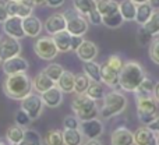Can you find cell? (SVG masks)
<instances>
[{"label": "cell", "instance_id": "6da1fadb", "mask_svg": "<svg viewBox=\"0 0 159 145\" xmlns=\"http://www.w3.org/2000/svg\"><path fill=\"white\" fill-rule=\"evenodd\" d=\"M3 91L7 98L22 101L30 93H32V79L27 75V73L7 75L3 81Z\"/></svg>", "mask_w": 159, "mask_h": 145}, {"label": "cell", "instance_id": "7a4b0ae2", "mask_svg": "<svg viewBox=\"0 0 159 145\" xmlns=\"http://www.w3.org/2000/svg\"><path fill=\"white\" fill-rule=\"evenodd\" d=\"M145 77V71L138 61H126L119 75V87L126 92H135Z\"/></svg>", "mask_w": 159, "mask_h": 145}, {"label": "cell", "instance_id": "3957f363", "mask_svg": "<svg viewBox=\"0 0 159 145\" xmlns=\"http://www.w3.org/2000/svg\"><path fill=\"white\" fill-rule=\"evenodd\" d=\"M102 101H103V103L99 109V116L105 120L119 116L127 107V98L119 91H110L109 93L105 95Z\"/></svg>", "mask_w": 159, "mask_h": 145}, {"label": "cell", "instance_id": "277c9868", "mask_svg": "<svg viewBox=\"0 0 159 145\" xmlns=\"http://www.w3.org/2000/svg\"><path fill=\"white\" fill-rule=\"evenodd\" d=\"M71 109L74 115L78 117L80 121H87L96 119L99 115V109L96 101L91 99L88 95L82 93V95H77L71 102Z\"/></svg>", "mask_w": 159, "mask_h": 145}, {"label": "cell", "instance_id": "5b68a950", "mask_svg": "<svg viewBox=\"0 0 159 145\" xmlns=\"http://www.w3.org/2000/svg\"><path fill=\"white\" fill-rule=\"evenodd\" d=\"M135 105L138 120L144 126L151 124L158 117V102L154 96H135Z\"/></svg>", "mask_w": 159, "mask_h": 145}, {"label": "cell", "instance_id": "8992f818", "mask_svg": "<svg viewBox=\"0 0 159 145\" xmlns=\"http://www.w3.org/2000/svg\"><path fill=\"white\" fill-rule=\"evenodd\" d=\"M64 17L67 20V28L66 31L71 34L73 36H84L88 32V20L84 16L73 8V10H67L64 13Z\"/></svg>", "mask_w": 159, "mask_h": 145}, {"label": "cell", "instance_id": "52a82bcc", "mask_svg": "<svg viewBox=\"0 0 159 145\" xmlns=\"http://www.w3.org/2000/svg\"><path fill=\"white\" fill-rule=\"evenodd\" d=\"M34 52L36 53V56L39 59L48 61L56 59V56L60 53L55 43L53 36H41V38H38L36 42L34 43Z\"/></svg>", "mask_w": 159, "mask_h": 145}, {"label": "cell", "instance_id": "ba28073f", "mask_svg": "<svg viewBox=\"0 0 159 145\" xmlns=\"http://www.w3.org/2000/svg\"><path fill=\"white\" fill-rule=\"evenodd\" d=\"M43 101L39 93H30L27 98L21 101V109L34 120H38L43 112Z\"/></svg>", "mask_w": 159, "mask_h": 145}, {"label": "cell", "instance_id": "9c48e42d", "mask_svg": "<svg viewBox=\"0 0 159 145\" xmlns=\"http://www.w3.org/2000/svg\"><path fill=\"white\" fill-rule=\"evenodd\" d=\"M21 43H20L18 39L10 38V36H6L0 41V60L6 61L11 57H16V56L21 55Z\"/></svg>", "mask_w": 159, "mask_h": 145}, {"label": "cell", "instance_id": "30bf717a", "mask_svg": "<svg viewBox=\"0 0 159 145\" xmlns=\"http://www.w3.org/2000/svg\"><path fill=\"white\" fill-rule=\"evenodd\" d=\"M80 130H81L84 138H87V140H98L103 134V123L98 117L92 119V120L81 121Z\"/></svg>", "mask_w": 159, "mask_h": 145}, {"label": "cell", "instance_id": "8fae6325", "mask_svg": "<svg viewBox=\"0 0 159 145\" xmlns=\"http://www.w3.org/2000/svg\"><path fill=\"white\" fill-rule=\"evenodd\" d=\"M43 28L49 35H56L59 32H63L67 28V20L64 17L63 13H55L52 16L48 17V20L45 21Z\"/></svg>", "mask_w": 159, "mask_h": 145}, {"label": "cell", "instance_id": "7c38bea8", "mask_svg": "<svg viewBox=\"0 0 159 145\" xmlns=\"http://www.w3.org/2000/svg\"><path fill=\"white\" fill-rule=\"evenodd\" d=\"M3 71H4L6 75H14V74H22L27 73L28 69H30V64L25 60L24 57L20 56H16V57H11L8 60L3 61Z\"/></svg>", "mask_w": 159, "mask_h": 145}, {"label": "cell", "instance_id": "4fadbf2b", "mask_svg": "<svg viewBox=\"0 0 159 145\" xmlns=\"http://www.w3.org/2000/svg\"><path fill=\"white\" fill-rule=\"evenodd\" d=\"M3 32L7 36L14 39H22L25 36L24 27H22V18L11 16L6 22H3Z\"/></svg>", "mask_w": 159, "mask_h": 145}, {"label": "cell", "instance_id": "5bb4252c", "mask_svg": "<svg viewBox=\"0 0 159 145\" xmlns=\"http://www.w3.org/2000/svg\"><path fill=\"white\" fill-rule=\"evenodd\" d=\"M34 3L31 0H21V2H8V13L11 16L20 17V18H27L32 16L34 13Z\"/></svg>", "mask_w": 159, "mask_h": 145}, {"label": "cell", "instance_id": "9a60e30c", "mask_svg": "<svg viewBox=\"0 0 159 145\" xmlns=\"http://www.w3.org/2000/svg\"><path fill=\"white\" fill-rule=\"evenodd\" d=\"M98 52H99L98 46H96L93 42L85 41V39H84V42L81 43V46H80L77 50H75V53H77V57L81 61H84V63L95 60L96 56H98Z\"/></svg>", "mask_w": 159, "mask_h": 145}, {"label": "cell", "instance_id": "2e32d148", "mask_svg": "<svg viewBox=\"0 0 159 145\" xmlns=\"http://www.w3.org/2000/svg\"><path fill=\"white\" fill-rule=\"evenodd\" d=\"M22 27H24L25 36H30V38H38L41 35L42 29H43L42 21L38 17L34 16V14L22 20Z\"/></svg>", "mask_w": 159, "mask_h": 145}, {"label": "cell", "instance_id": "e0dca14e", "mask_svg": "<svg viewBox=\"0 0 159 145\" xmlns=\"http://www.w3.org/2000/svg\"><path fill=\"white\" fill-rule=\"evenodd\" d=\"M110 145H134L133 133L127 127H119L110 135Z\"/></svg>", "mask_w": 159, "mask_h": 145}, {"label": "cell", "instance_id": "ac0fdd59", "mask_svg": "<svg viewBox=\"0 0 159 145\" xmlns=\"http://www.w3.org/2000/svg\"><path fill=\"white\" fill-rule=\"evenodd\" d=\"M42 101H43V105L46 107H50V109H55V107H59L63 102V92L57 88V85L53 88H50L49 91L42 93Z\"/></svg>", "mask_w": 159, "mask_h": 145}, {"label": "cell", "instance_id": "d6986e66", "mask_svg": "<svg viewBox=\"0 0 159 145\" xmlns=\"http://www.w3.org/2000/svg\"><path fill=\"white\" fill-rule=\"evenodd\" d=\"M53 87H56V82L53 81L52 78H49V77L43 73V70L36 74L32 79V89L36 91L39 95H42L43 92L49 91L50 88H53Z\"/></svg>", "mask_w": 159, "mask_h": 145}, {"label": "cell", "instance_id": "ffe728a7", "mask_svg": "<svg viewBox=\"0 0 159 145\" xmlns=\"http://www.w3.org/2000/svg\"><path fill=\"white\" fill-rule=\"evenodd\" d=\"M133 137H134V145H152L155 141V133L148 126H143L133 133Z\"/></svg>", "mask_w": 159, "mask_h": 145}, {"label": "cell", "instance_id": "44dd1931", "mask_svg": "<svg viewBox=\"0 0 159 145\" xmlns=\"http://www.w3.org/2000/svg\"><path fill=\"white\" fill-rule=\"evenodd\" d=\"M119 75L120 73L116 71V70L110 69L106 63L102 64V69H101V81L102 84L107 85L110 88H116L119 87Z\"/></svg>", "mask_w": 159, "mask_h": 145}, {"label": "cell", "instance_id": "7402d4cb", "mask_svg": "<svg viewBox=\"0 0 159 145\" xmlns=\"http://www.w3.org/2000/svg\"><path fill=\"white\" fill-rule=\"evenodd\" d=\"M56 85L63 93H73L75 88V74L64 70V73L61 74L59 81L56 82Z\"/></svg>", "mask_w": 159, "mask_h": 145}, {"label": "cell", "instance_id": "603a6c76", "mask_svg": "<svg viewBox=\"0 0 159 145\" xmlns=\"http://www.w3.org/2000/svg\"><path fill=\"white\" fill-rule=\"evenodd\" d=\"M53 39H55V43L60 53H66V52L71 50L73 35L69 34L67 31H63V32H59V34H56V35H53Z\"/></svg>", "mask_w": 159, "mask_h": 145}, {"label": "cell", "instance_id": "cb8c5ba5", "mask_svg": "<svg viewBox=\"0 0 159 145\" xmlns=\"http://www.w3.org/2000/svg\"><path fill=\"white\" fill-rule=\"evenodd\" d=\"M73 8L81 16L88 17L91 11L98 8V0H73Z\"/></svg>", "mask_w": 159, "mask_h": 145}, {"label": "cell", "instance_id": "d4e9b609", "mask_svg": "<svg viewBox=\"0 0 159 145\" xmlns=\"http://www.w3.org/2000/svg\"><path fill=\"white\" fill-rule=\"evenodd\" d=\"M63 141L64 145H82L84 144V135L80 129H64Z\"/></svg>", "mask_w": 159, "mask_h": 145}, {"label": "cell", "instance_id": "484cf974", "mask_svg": "<svg viewBox=\"0 0 159 145\" xmlns=\"http://www.w3.org/2000/svg\"><path fill=\"white\" fill-rule=\"evenodd\" d=\"M24 137H25V129L17 126V124L10 126L7 129V131H6V141L10 145H18L24 140Z\"/></svg>", "mask_w": 159, "mask_h": 145}, {"label": "cell", "instance_id": "4316f807", "mask_svg": "<svg viewBox=\"0 0 159 145\" xmlns=\"http://www.w3.org/2000/svg\"><path fill=\"white\" fill-rule=\"evenodd\" d=\"M154 8L149 3H144V4H138L137 6V14H135V22L140 24V27L145 25L149 21V18L154 14Z\"/></svg>", "mask_w": 159, "mask_h": 145}, {"label": "cell", "instance_id": "83f0119b", "mask_svg": "<svg viewBox=\"0 0 159 145\" xmlns=\"http://www.w3.org/2000/svg\"><path fill=\"white\" fill-rule=\"evenodd\" d=\"M119 6L120 3H117L116 0H98V11L102 17H107L117 13Z\"/></svg>", "mask_w": 159, "mask_h": 145}, {"label": "cell", "instance_id": "f1b7e54d", "mask_svg": "<svg viewBox=\"0 0 159 145\" xmlns=\"http://www.w3.org/2000/svg\"><path fill=\"white\" fill-rule=\"evenodd\" d=\"M82 69H84V74L91 79V81L102 82L101 81V69H102V66L96 63L95 60L84 63V67H82Z\"/></svg>", "mask_w": 159, "mask_h": 145}, {"label": "cell", "instance_id": "f546056e", "mask_svg": "<svg viewBox=\"0 0 159 145\" xmlns=\"http://www.w3.org/2000/svg\"><path fill=\"white\" fill-rule=\"evenodd\" d=\"M121 16H123L124 21H135V14H137V4H134L130 0H124L119 6Z\"/></svg>", "mask_w": 159, "mask_h": 145}, {"label": "cell", "instance_id": "4dcf8cb0", "mask_svg": "<svg viewBox=\"0 0 159 145\" xmlns=\"http://www.w3.org/2000/svg\"><path fill=\"white\" fill-rule=\"evenodd\" d=\"M85 95H88L91 99H93V101H101V99L105 98V95H106V93H105V89H103L102 82L91 81V84H89V87H88Z\"/></svg>", "mask_w": 159, "mask_h": 145}, {"label": "cell", "instance_id": "1f68e13d", "mask_svg": "<svg viewBox=\"0 0 159 145\" xmlns=\"http://www.w3.org/2000/svg\"><path fill=\"white\" fill-rule=\"evenodd\" d=\"M154 89H155V82L151 78L145 77L135 91V96H154Z\"/></svg>", "mask_w": 159, "mask_h": 145}, {"label": "cell", "instance_id": "d6a6232c", "mask_svg": "<svg viewBox=\"0 0 159 145\" xmlns=\"http://www.w3.org/2000/svg\"><path fill=\"white\" fill-rule=\"evenodd\" d=\"M124 22V18L121 16L120 10L117 13L112 14V16H107V17H102V24L107 28H112V29H116V28L121 27V24Z\"/></svg>", "mask_w": 159, "mask_h": 145}, {"label": "cell", "instance_id": "836d02e7", "mask_svg": "<svg viewBox=\"0 0 159 145\" xmlns=\"http://www.w3.org/2000/svg\"><path fill=\"white\" fill-rule=\"evenodd\" d=\"M45 145H64L63 141V131L60 130H50L43 137Z\"/></svg>", "mask_w": 159, "mask_h": 145}, {"label": "cell", "instance_id": "e575fe53", "mask_svg": "<svg viewBox=\"0 0 159 145\" xmlns=\"http://www.w3.org/2000/svg\"><path fill=\"white\" fill-rule=\"evenodd\" d=\"M89 84H91V79L88 78L84 73L75 74V88H74L75 95H82V93L87 92Z\"/></svg>", "mask_w": 159, "mask_h": 145}, {"label": "cell", "instance_id": "d590c367", "mask_svg": "<svg viewBox=\"0 0 159 145\" xmlns=\"http://www.w3.org/2000/svg\"><path fill=\"white\" fill-rule=\"evenodd\" d=\"M43 73L46 74L49 78H52L55 82H57L59 78L61 77V74L64 73V69H63V66H61V64L50 63V64H48V66L43 69Z\"/></svg>", "mask_w": 159, "mask_h": 145}, {"label": "cell", "instance_id": "8d00e7d4", "mask_svg": "<svg viewBox=\"0 0 159 145\" xmlns=\"http://www.w3.org/2000/svg\"><path fill=\"white\" fill-rule=\"evenodd\" d=\"M18 145H43V138L34 130H25V137Z\"/></svg>", "mask_w": 159, "mask_h": 145}, {"label": "cell", "instance_id": "74e56055", "mask_svg": "<svg viewBox=\"0 0 159 145\" xmlns=\"http://www.w3.org/2000/svg\"><path fill=\"white\" fill-rule=\"evenodd\" d=\"M152 36H158L159 35V10H155L152 17L149 18V21L145 25H143Z\"/></svg>", "mask_w": 159, "mask_h": 145}, {"label": "cell", "instance_id": "f35d334b", "mask_svg": "<svg viewBox=\"0 0 159 145\" xmlns=\"http://www.w3.org/2000/svg\"><path fill=\"white\" fill-rule=\"evenodd\" d=\"M14 120H16V124H17V126L22 127V129H27V127L31 124L32 119H31L30 116H28L22 109H20V110H17L16 116H14Z\"/></svg>", "mask_w": 159, "mask_h": 145}, {"label": "cell", "instance_id": "ab89813d", "mask_svg": "<svg viewBox=\"0 0 159 145\" xmlns=\"http://www.w3.org/2000/svg\"><path fill=\"white\" fill-rule=\"evenodd\" d=\"M152 38H154V36H152L151 34L145 29V28L140 27V29H138V32H137V41H138V43H140L141 46L151 45L152 43Z\"/></svg>", "mask_w": 159, "mask_h": 145}, {"label": "cell", "instance_id": "60d3db41", "mask_svg": "<svg viewBox=\"0 0 159 145\" xmlns=\"http://www.w3.org/2000/svg\"><path fill=\"white\" fill-rule=\"evenodd\" d=\"M106 64L110 67V69L116 70V71H119V73L121 71V69H123V66H124L121 57H120V56H117V55L109 56V57H107V60H106Z\"/></svg>", "mask_w": 159, "mask_h": 145}, {"label": "cell", "instance_id": "b9f144b4", "mask_svg": "<svg viewBox=\"0 0 159 145\" xmlns=\"http://www.w3.org/2000/svg\"><path fill=\"white\" fill-rule=\"evenodd\" d=\"M149 57L155 64L159 66V38H155L149 45Z\"/></svg>", "mask_w": 159, "mask_h": 145}, {"label": "cell", "instance_id": "7bdbcfd3", "mask_svg": "<svg viewBox=\"0 0 159 145\" xmlns=\"http://www.w3.org/2000/svg\"><path fill=\"white\" fill-rule=\"evenodd\" d=\"M80 124H81V121L78 120V117L75 115L66 116L63 120L64 129H80Z\"/></svg>", "mask_w": 159, "mask_h": 145}, {"label": "cell", "instance_id": "ee69618b", "mask_svg": "<svg viewBox=\"0 0 159 145\" xmlns=\"http://www.w3.org/2000/svg\"><path fill=\"white\" fill-rule=\"evenodd\" d=\"M10 18L8 13V0H0V24L6 22Z\"/></svg>", "mask_w": 159, "mask_h": 145}, {"label": "cell", "instance_id": "f6af8a7d", "mask_svg": "<svg viewBox=\"0 0 159 145\" xmlns=\"http://www.w3.org/2000/svg\"><path fill=\"white\" fill-rule=\"evenodd\" d=\"M87 20H88V22H89V24H93V25L102 24V16H101V13L98 11V8H95L93 11H91L89 16L87 17Z\"/></svg>", "mask_w": 159, "mask_h": 145}, {"label": "cell", "instance_id": "bcb514c9", "mask_svg": "<svg viewBox=\"0 0 159 145\" xmlns=\"http://www.w3.org/2000/svg\"><path fill=\"white\" fill-rule=\"evenodd\" d=\"M82 42H84V38H82V36H73V39H71V52H75V50L81 46Z\"/></svg>", "mask_w": 159, "mask_h": 145}, {"label": "cell", "instance_id": "7dc6e473", "mask_svg": "<svg viewBox=\"0 0 159 145\" xmlns=\"http://www.w3.org/2000/svg\"><path fill=\"white\" fill-rule=\"evenodd\" d=\"M66 3V0H46V6L52 8H59Z\"/></svg>", "mask_w": 159, "mask_h": 145}, {"label": "cell", "instance_id": "c3c4849f", "mask_svg": "<svg viewBox=\"0 0 159 145\" xmlns=\"http://www.w3.org/2000/svg\"><path fill=\"white\" fill-rule=\"evenodd\" d=\"M148 127L155 133V134H159V116L155 119L154 121H152L151 124H148Z\"/></svg>", "mask_w": 159, "mask_h": 145}, {"label": "cell", "instance_id": "681fc988", "mask_svg": "<svg viewBox=\"0 0 159 145\" xmlns=\"http://www.w3.org/2000/svg\"><path fill=\"white\" fill-rule=\"evenodd\" d=\"M154 99L158 102L159 105V81L155 84V89H154Z\"/></svg>", "mask_w": 159, "mask_h": 145}, {"label": "cell", "instance_id": "f907efd6", "mask_svg": "<svg viewBox=\"0 0 159 145\" xmlns=\"http://www.w3.org/2000/svg\"><path fill=\"white\" fill-rule=\"evenodd\" d=\"M82 145H102L99 143V140H87Z\"/></svg>", "mask_w": 159, "mask_h": 145}, {"label": "cell", "instance_id": "816d5d0a", "mask_svg": "<svg viewBox=\"0 0 159 145\" xmlns=\"http://www.w3.org/2000/svg\"><path fill=\"white\" fill-rule=\"evenodd\" d=\"M31 2L34 3V6H35V7H39V6L46 4V0H31Z\"/></svg>", "mask_w": 159, "mask_h": 145}, {"label": "cell", "instance_id": "f5cc1de1", "mask_svg": "<svg viewBox=\"0 0 159 145\" xmlns=\"http://www.w3.org/2000/svg\"><path fill=\"white\" fill-rule=\"evenodd\" d=\"M148 3L152 6V8H154V10H155V8H158V10H159V0H148Z\"/></svg>", "mask_w": 159, "mask_h": 145}, {"label": "cell", "instance_id": "db71d44e", "mask_svg": "<svg viewBox=\"0 0 159 145\" xmlns=\"http://www.w3.org/2000/svg\"><path fill=\"white\" fill-rule=\"evenodd\" d=\"M130 2H133L134 4H144V3H148V0H130Z\"/></svg>", "mask_w": 159, "mask_h": 145}, {"label": "cell", "instance_id": "11a10c76", "mask_svg": "<svg viewBox=\"0 0 159 145\" xmlns=\"http://www.w3.org/2000/svg\"><path fill=\"white\" fill-rule=\"evenodd\" d=\"M155 145H159V134H155Z\"/></svg>", "mask_w": 159, "mask_h": 145}, {"label": "cell", "instance_id": "9f6ffc18", "mask_svg": "<svg viewBox=\"0 0 159 145\" xmlns=\"http://www.w3.org/2000/svg\"><path fill=\"white\" fill-rule=\"evenodd\" d=\"M0 145H10V144H8V143H2Z\"/></svg>", "mask_w": 159, "mask_h": 145}, {"label": "cell", "instance_id": "6f0895ef", "mask_svg": "<svg viewBox=\"0 0 159 145\" xmlns=\"http://www.w3.org/2000/svg\"><path fill=\"white\" fill-rule=\"evenodd\" d=\"M8 2H21V0H8Z\"/></svg>", "mask_w": 159, "mask_h": 145}, {"label": "cell", "instance_id": "680465c9", "mask_svg": "<svg viewBox=\"0 0 159 145\" xmlns=\"http://www.w3.org/2000/svg\"><path fill=\"white\" fill-rule=\"evenodd\" d=\"M3 143V140H2V138H0V144H2Z\"/></svg>", "mask_w": 159, "mask_h": 145}, {"label": "cell", "instance_id": "91938a15", "mask_svg": "<svg viewBox=\"0 0 159 145\" xmlns=\"http://www.w3.org/2000/svg\"><path fill=\"white\" fill-rule=\"evenodd\" d=\"M0 41H2V38H0Z\"/></svg>", "mask_w": 159, "mask_h": 145}, {"label": "cell", "instance_id": "94428289", "mask_svg": "<svg viewBox=\"0 0 159 145\" xmlns=\"http://www.w3.org/2000/svg\"><path fill=\"white\" fill-rule=\"evenodd\" d=\"M0 61H2V60H0Z\"/></svg>", "mask_w": 159, "mask_h": 145}]
</instances>
